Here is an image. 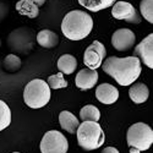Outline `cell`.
I'll return each mask as SVG.
<instances>
[{
	"label": "cell",
	"mask_w": 153,
	"mask_h": 153,
	"mask_svg": "<svg viewBox=\"0 0 153 153\" xmlns=\"http://www.w3.org/2000/svg\"><path fill=\"white\" fill-rule=\"evenodd\" d=\"M100 66L120 86H131L140 77L142 71L141 60L137 56H109Z\"/></svg>",
	"instance_id": "obj_1"
},
{
	"label": "cell",
	"mask_w": 153,
	"mask_h": 153,
	"mask_svg": "<svg viewBox=\"0 0 153 153\" xmlns=\"http://www.w3.org/2000/svg\"><path fill=\"white\" fill-rule=\"evenodd\" d=\"M23 100L30 108L39 109L50 100V88L48 83L41 79L30 81L23 91Z\"/></svg>",
	"instance_id": "obj_5"
},
{
	"label": "cell",
	"mask_w": 153,
	"mask_h": 153,
	"mask_svg": "<svg viewBox=\"0 0 153 153\" xmlns=\"http://www.w3.org/2000/svg\"><path fill=\"white\" fill-rule=\"evenodd\" d=\"M99 118H100V111L93 104L85 105L80 110V119L82 121H97L98 123Z\"/></svg>",
	"instance_id": "obj_19"
},
{
	"label": "cell",
	"mask_w": 153,
	"mask_h": 153,
	"mask_svg": "<svg viewBox=\"0 0 153 153\" xmlns=\"http://www.w3.org/2000/svg\"><path fill=\"white\" fill-rule=\"evenodd\" d=\"M31 1H33L38 7L39 6H42V5H44V3L47 1V0H31Z\"/></svg>",
	"instance_id": "obj_25"
},
{
	"label": "cell",
	"mask_w": 153,
	"mask_h": 153,
	"mask_svg": "<svg viewBox=\"0 0 153 153\" xmlns=\"http://www.w3.org/2000/svg\"><path fill=\"white\" fill-rule=\"evenodd\" d=\"M59 123L62 129L68 131L69 134H75L80 125L79 119L76 118L72 113H70L68 110H64L59 114Z\"/></svg>",
	"instance_id": "obj_14"
},
{
	"label": "cell",
	"mask_w": 153,
	"mask_h": 153,
	"mask_svg": "<svg viewBox=\"0 0 153 153\" xmlns=\"http://www.w3.org/2000/svg\"><path fill=\"white\" fill-rule=\"evenodd\" d=\"M77 68V60L71 54H64L58 60V69L61 74L71 75Z\"/></svg>",
	"instance_id": "obj_18"
},
{
	"label": "cell",
	"mask_w": 153,
	"mask_h": 153,
	"mask_svg": "<svg viewBox=\"0 0 153 153\" xmlns=\"http://www.w3.org/2000/svg\"><path fill=\"white\" fill-rule=\"evenodd\" d=\"M107 55L105 47L99 41H94L91 45L85 50L83 54V64L87 66V69L91 70H97L100 68L102 61L104 60Z\"/></svg>",
	"instance_id": "obj_7"
},
{
	"label": "cell",
	"mask_w": 153,
	"mask_h": 153,
	"mask_svg": "<svg viewBox=\"0 0 153 153\" xmlns=\"http://www.w3.org/2000/svg\"><path fill=\"white\" fill-rule=\"evenodd\" d=\"M93 20L90 14L82 10H72L64 16L61 32L70 41H81L91 33Z\"/></svg>",
	"instance_id": "obj_2"
},
{
	"label": "cell",
	"mask_w": 153,
	"mask_h": 153,
	"mask_svg": "<svg viewBox=\"0 0 153 153\" xmlns=\"http://www.w3.org/2000/svg\"><path fill=\"white\" fill-rule=\"evenodd\" d=\"M140 12L147 22L153 23V0H142L140 3Z\"/></svg>",
	"instance_id": "obj_23"
},
{
	"label": "cell",
	"mask_w": 153,
	"mask_h": 153,
	"mask_svg": "<svg viewBox=\"0 0 153 153\" xmlns=\"http://www.w3.org/2000/svg\"><path fill=\"white\" fill-rule=\"evenodd\" d=\"M129 96H130V99L136 104L145 103V102L148 99V96H149L148 87L145 83H141V82L134 83L129 90Z\"/></svg>",
	"instance_id": "obj_13"
},
{
	"label": "cell",
	"mask_w": 153,
	"mask_h": 153,
	"mask_svg": "<svg viewBox=\"0 0 153 153\" xmlns=\"http://www.w3.org/2000/svg\"><path fill=\"white\" fill-rule=\"evenodd\" d=\"M22 61L17 55L14 54H9L6 55V58L4 59V70L7 72H17L21 69Z\"/></svg>",
	"instance_id": "obj_20"
},
{
	"label": "cell",
	"mask_w": 153,
	"mask_h": 153,
	"mask_svg": "<svg viewBox=\"0 0 153 153\" xmlns=\"http://www.w3.org/2000/svg\"><path fill=\"white\" fill-rule=\"evenodd\" d=\"M111 16L117 20H123L129 23H140L141 16L132 4L127 1H115L111 9Z\"/></svg>",
	"instance_id": "obj_8"
},
{
	"label": "cell",
	"mask_w": 153,
	"mask_h": 153,
	"mask_svg": "<svg viewBox=\"0 0 153 153\" xmlns=\"http://www.w3.org/2000/svg\"><path fill=\"white\" fill-rule=\"evenodd\" d=\"M136 36L129 28H120L111 36V45L118 52H126L135 45Z\"/></svg>",
	"instance_id": "obj_9"
},
{
	"label": "cell",
	"mask_w": 153,
	"mask_h": 153,
	"mask_svg": "<svg viewBox=\"0 0 153 153\" xmlns=\"http://www.w3.org/2000/svg\"><path fill=\"white\" fill-rule=\"evenodd\" d=\"M77 1L82 7L92 12H98L110 7L111 5H114L117 0H77Z\"/></svg>",
	"instance_id": "obj_17"
},
{
	"label": "cell",
	"mask_w": 153,
	"mask_h": 153,
	"mask_svg": "<svg viewBox=\"0 0 153 153\" xmlns=\"http://www.w3.org/2000/svg\"><path fill=\"white\" fill-rule=\"evenodd\" d=\"M97 81H98L97 70H91L87 68L79 71V74L76 75V79H75L76 86L82 91L91 90L92 87H94L97 85Z\"/></svg>",
	"instance_id": "obj_11"
},
{
	"label": "cell",
	"mask_w": 153,
	"mask_h": 153,
	"mask_svg": "<svg viewBox=\"0 0 153 153\" xmlns=\"http://www.w3.org/2000/svg\"><path fill=\"white\" fill-rule=\"evenodd\" d=\"M96 98L103 104H113L119 98V91L110 83H102L96 88Z\"/></svg>",
	"instance_id": "obj_12"
},
{
	"label": "cell",
	"mask_w": 153,
	"mask_h": 153,
	"mask_svg": "<svg viewBox=\"0 0 153 153\" xmlns=\"http://www.w3.org/2000/svg\"><path fill=\"white\" fill-rule=\"evenodd\" d=\"M14 153H20V152H14Z\"/></svg>",
	"instance_id": "obj_26"
},
{
	"label": "cell",
	"mask_w": 153,
	"mask_h": 153,
	"mask_svg": "<svg viewBox=\"0 0 153 153\" xmlns=\"http://www.w3.org/2000/svg\"><path fill=\"white\" fill-rule=\"evenodd\" d=\"M102 153H119V151L114 147H105L103 151H102Z\"/></svg>",
	"instance_id": "obj_24"
},
{
	"label": "cell",
	"mask_w": 153,
	"mask_h": 153,
	"mask_svg": "<svg viewBox=\"0 0 153 153\" xmlns=\"http://www.w3.org/2000/svg\"><path fill=\"white\" fill-rule=\"evenodd\" d=\"M11 123V110L4 100L0 99V131L5 130Z\"/></svg>",
	"instance_id": "obj_21"
},
{
	"label": "cell",
	"mask_w": 153,
	"mask_h": 153,
	"mask_svg": "<svg viewBox=\"0 0 153 153\" xmlns=\"http://www.w3.org/2000/svg\"><path fill=\"white\" fill-rule=\"evenodd\" d=\"M39 147L42 153H66L69 142L60 131L52 130L44 134Z\"/></svg>",
	"instance_id": "obj_6"
},
{
	"label": "cell",
	"mask_w": 153,
	"mask_h": 153,
	"mask_svg": "<svg viewBox=\"0 0 153 153\" xmlns=\"http://www.w3.org/2000/svg\"><path fill=\"white\" fill-rule=\"evenodd\" d=\"M77 143L85 151H94L105 141L104 131L97 121H82L77 130Z\"/></svg>",
	"instance_id": "obj_3"
},
{
	"label": "cell",
	"mask_w": 153,
	"mask_h": 153,
	"mask_svg": "<svg viewBox=\"0 0 153 153\" xmlns=\"http://www.w3.org/2000/svg\"><path fill=\"white\" fill-rule=\"evenodd\" d=\"M15 7L20 15L26 16L28 19H36L39 15V7L31 0H20L16 3Z\"/></svg>",
	"instance_id": "obj_15"
},
{
	"label": "cell",
	"mask_w": 153,
	"mask_h": 153,
	"mask_svg": "<svg viewBox=\"0 0 153 153\" xmlns=\"http://www.w3.org/2000/svg\"><path fill=\"white\" fill-rule=\"evenodd\" d=\"M47 83H48L49 88H53V90H59V88H66L68 87V81L64 79V75L61 72L49 76L48 80H47Z\"/></svg>",
	"instance_id": "obj_22"
},
{
	"label": "cell",
	"mask_w": 153,
	"mask_h": 153,
	"mask_svg": "<svg viewBox=\"0 0 153 153\" xmlns=\"http://www.w3.org/2000/svg\"><path fill=\"white\" fill-rule=\"evenodd\" d=\"M126 141L130 147V153H140L149 149L153 143V131L151 126L145 123L131 125L126 134Z\"/></svg>",
	"instance_id": "obj_4"
},
{
	"label": "cell",
	"mask_w": 153,
	"mask_h": 153,
	"mask_svg": "<svg viewBox=\"0 0 153 153\" xmlns=\"http://www.w3.org/2000/svg\"><path fill=\"white\" fill-rule=\"evenodd\" d=\"M134 56H138L149 69H153V34H148L145 39L138 43L134 50Z\"/></svg>",
	"instance_id": "obj_10"
},
{
	"label": "cell",
	"mask_w": 153,
	"mask_h": 153,
	"mask_svg": "<svg viewBox=\"0 0 153 153\" xmlns=\"http://www.w3.org/2000/svg\"><path fill=\"white\" fill-rule=\"evenodd\" d=\"M37 42L41 47L43 48H55L59 43V37L55 32L50 30H43L41 32H38L37 34Z\"/></svg>",
	"instance_id": "obj_16"
}]
</instances>
